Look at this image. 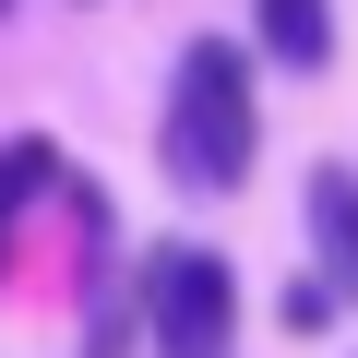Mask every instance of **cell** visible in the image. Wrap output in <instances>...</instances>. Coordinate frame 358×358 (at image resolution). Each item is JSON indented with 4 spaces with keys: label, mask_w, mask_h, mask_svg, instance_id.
I'll list each match as a JSON object with an SVG mask.
<instances>
[{
    "label": "cell",
    "mask_w": 358,
    "mask_h": 358,
    "mask_svg": "<svg viewBox=\"0 0 358 358\" xmlns=\"http://www.w3.org/2000/svg\"><path fill=\"white\" fill-rule=\"evenodd\" d=\"M251 143H263V120H251L239 48L227 36H192V48H179V84H167V179L239 192V179H251Z\"/></svg>",
    "instance_id": "obj_1"
},
{
    "label": "cell",
    "mask_w": 358,
    "mask_h": 358,
    "mask_svg": "<svg viewBox=\"0 0 358 358\" xmlns=\"http://www.w3.org/2000/svg\"><path fill=\"white\" fill-rule=\"evenodd\" d=\"M143 322H155L167 358H227V322H239L227 263H215L203 239H167V251L143 263Z\"/></svg>",
    "instance_id": "obj_2"
},
{
    "label": "cell",
    "mask_w": 358,
    "mask_h": 358,
    "mask_svg": "<svg viewBox=\"0 0 358 358\" xmlns=\"http://www.w3.org/2000/svg\"><path fill=\"white\" fill-rule=\"evenodd\" d=\"M310 251H322V287L358 299V167H310Z\"/></svg>",
    "instance_id": "obj_3"
},
{
    "label": "cell",
    "mask_w": 358,
    "mask_h": 358,
    "mask_svg": "<svg viewBox=\"0 0 358 358\" xmlns=\"http://www.w3.org/2000/svg\"><path fill=\"white\" fill-rule=\"evenodd\" d=\"M263 48L287 72H322L334 60V0H263Z\"/></svg>",
    "instance_id": "obj_4"
},
{
    "label": "cell",
    "mask_w": 358,
    "mask_h": 358,
    "mask_svg": "<svg viewBox=\"0 0 358 358\" xmlns=\"http://www.w3.org/2000/svg\"><path fill=\"white\" fill-rule=\"evenodd\" d=\"M48 179H60V155H48V143H0V215H24Z\"/></svg>",
    "instance_id": "obj_5"
},
{
    "label": "cell",
    "mask_w": 358,
    "mask_h": 358,
    "mask_svg": "<svg viewBox=\"0 0 358 358\" xmlns=\"http://www.w3.org/2000/svg\"><path fill=\"white\" fill-rule=\"evenodd\" d=\"M0 13H13V0H0Z\"/></svg>",
    "instance_id": "obj_6"
}]
</instances>
